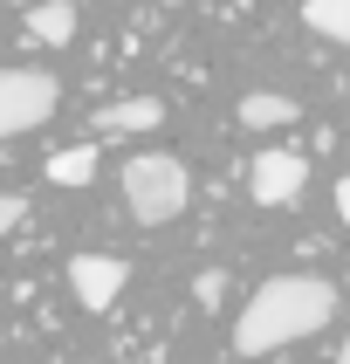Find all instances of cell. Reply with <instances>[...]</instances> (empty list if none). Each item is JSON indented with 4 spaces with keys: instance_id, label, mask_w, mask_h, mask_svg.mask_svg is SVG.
Returning a JSON list of instances; mask_svg holds the SVG:
<instances>
[{
    "instance_id": "cell-13",
    "label": "cell",
    "mask_w": 350,
    "mask_h": 364,
    "mask_svg": "<svg viewBox=\"0 0 350 364\" xmlns=\"http://www.w3.org/2000/svg\"><path fill=\"white\" fill-rule=\"evenodd\" d=\"M337 220L350 227V172H344V179H337Z\"/></svg>"
},
{
    "instance_id": "cell-1",
    "label": "cell",
    "mask_w": 350,
    "mask_h": 364,
    "mask_svg": "<svg viewBox=\"0 0 350 364\" xmlns=\"http://www.w3.org/2000/svg\"><path fill=\"white\" fill-rule=\"evenodd\" d=\"M329 316H337V289L323 275H275V282H261L247 296L241 323H234V350L241 358H268V350H282V344L316 337Z\"/></svg>"
},
{
    "instance_id": "cell-11",
    "label": "cell",
    "mask_w": 350,
    "mask_h": 364,
    "mask_svg": "<svg viewBox=\"0 0 350 364\" xmlns=\"http://www.w3.org/2000/svg\"><path fill=\"white\" fill-rule=\"evenodd\" d=\"M192 296H199V309H220V296H226V275H220V268H206L199 282H192Z\"/></svg>"
},
{
    "instance_id": "cell-8",
    "label": "cell",
    "mask_w": 350,
    "mask_h": 364,
    "mask_svg": "<svg viewBox=\"0 0 350 364\" xmlns=\"http://www.w3.org/2000/svg\"><path fill=\"white\" fill-rule=\"evenodd\" d=\"M295 117H302V103L282 97V90H247L241 97V124L247 131H282V124H295Z\"/></svg>"
},
{
    "instance_id": "cell-3",
    "label": "cell",
    "mask_w": 350,
    "mask_h": 364,
    "mask_svg": "<svg viewBox=\"0 0 350 364\" xmlns=\"http://www.w3.org/2000/svg\"><path fill=\"white\" fill-rule=\"evenodd\" d=\"M55 103H62V90L48 69H0V144L41 131L55 117Z\"/></svg>"
},
{
    "instance_id": "cell-6",
    "label": "cell",
    "mask_w": 350,
    "mask_h": 364,
    "mask_svg": "<svg viewBox=\"0 0 350 364\" xmlns=\"http://www.w3.org/2000/svg\"><path fill=\"white\" fill-rule=\"evenodd\" d=\"M158 124H165L158 97H124V103H110V110H97L103 138H138V131H158Z\"/></svg>"
},
{
    "instance_id": "cell-2",
    "label": "cell",
    "mask_w": 350,
    "mask_h": 364,
    "mask_svg": "<svg viewBox=\"0 0 350 364\" xmlns=\"http://www.w3.org/2000/svg\"><path fill=\"white\" fill-rule=\"evenodd\" d=\"M185 200H192V172H185V159H172V151H138V159L124 165V206H131L138 227L179 220Z\"/></svg>"
},
{
    "instance_id": "cell-9",
    "label": "cell",
    "mask_w": 350,
    "mask_h": 364,
    "mask_svg": "<svg viewBox=\"0 0 350 364\" xmlns=\"http://www.w3.org/2000/svg\"><path fill=\"white\" fill-rule=\"evenodd\" d=\"M302 28H316L323 41L350 48V0H302Z\"/></svg>"
},
{
    "instance_id": "cell-12",
    "label": "cell",
    "mask_w": 350,
    "mask_h": 364,
    "mask_svg": "<svg viewBox=\"0 0 350 364\" xmlns=\"http://www.w3.org/2000/svg\"><path fill=\"white\" fill-rule=\"evenodd\" d=\"M21 220H28V200L21 193H0V234H14Z\"/></svg>"
},
{
    "instance_id": "cell-14",
    "label": "cell",
    "mask_w": 350,
    "mask_h": 364,
    "mask_svg": "<svg viewBox=\"0 0 350 364\" xmlns=\"http://www.w3.org/2000/svg\"><path fill=\"white\" fill-rule=\"evenodd\" d=\"M337 364H350V337H344V350H337Z\"/></svg>"
},
{
    "instance_id": "cell-10",
    "label": "cell",
    "mask_w": 350,
    "mask_h": 364,
    "mask_svg": "<svg viewBox=\"0 0 350 364\" xmlns=\"http://www.w3.org/2000/svg\"><path fill=\"white\" fill-rule=\"evenodd\" d=\"M48 179H55V186H89V179H97V144H69V151H55V159H48Z\"/></svg>"
},
{
    "instance_id": "cell-5",
    "label": "cell",
    "mask_w": 350,
    "mask_h": 364,
    "mask_svg": "<svg viewBox=\"0 0 350 364\" xmlns=\"http://www.w3.org/2000/svg\"><path fill=\"white\" fill-rule=\"evenodd\" d=\"M124 282H131V262H124V255H76V262H69V289H76V303L97 309V316L124 296Z\"/></svg>"
},
{
    "instance_id": "cell-4",
    "label": "cell",
    "mask_w": 350,
    "mask_h": 364,
    "mask_svg": "<svg viewBox=\"0 0 350 364\" xmlns=\"http://www.w3.org/2000/svg\"><path fill=\"white\" fill-rule=\"evenodd\" d=\"M302 186H309V159L302 151L268 144V151L247 159V193H254V206H288V200H302Z\"/></svg>"
},
{
    "instance_id": "cell-7",
    "label": "cell",
    "mask_w": 350,
    "mask_h": 364,
    "mask_svg": "<svg viewBox=\"0 0 350 364\" xmlns=\"http://www.w3.org/2000/svg\"><path fill=\"white\" fill-rule=\"evenodd\" d=\"M76 0H35L28 7V35L41 41V48H62V41H76Z\"/></svg>"
}]
</instances>
